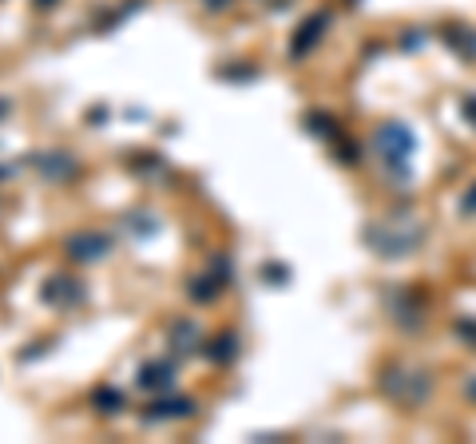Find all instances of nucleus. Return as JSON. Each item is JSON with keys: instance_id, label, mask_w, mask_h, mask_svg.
<instances>
[{"instance_id": "f257e3e1", "label": "nucleus", "mask_w": 476, "mask_h": 444, "mask_svg": "<svg viewBox=\"0 0 476 444\" xmlns=\"http://www.w3.org/2000/svg\"><path fill=\"white\" fill-rule=\"evenodd\" d=\"M111 250V238L99 234V230H83V234L68 238V254L76 258V262H95V258H103Z\"/></svg>"}, {"instance_id": "9d476101", "label": "nucleus", "mask_w": 476, "mask_h": 444, "mask_svg": "<svg viewBox=\"0 0 476 444\" xmlns=\"http://www.w3.org/2000/svg\"><path fill=\"white\" fill-rule=\"evenodd\" d=\"M52 4H56V0H36V8H52Z\"/></svg>"}, {"instance_id": "6e6552de", "label": "nucleus", "mask_w": 476, "mask_h": 444, "mask_svg": "<svg viewBox=\"0 0 476 444\" xmlns=\"http://www.w3.org/2000/svg\"><path fill=\"white\" fill-rule=\"evenodd\" d=\"M92 405H95L99 412H115L119 405H123V393H119V389H108V385H103V389H95V393H92Z\"/></svg>"}, {"instance_id": "20e7f679", "label": "nucleus", "mask_w": 476, "mask_h": 444, "mask_svg": "<svg viewBox=\"0 0 476 444\" xmlns=\"http://www.w3.org/2000/svg\"><path fill=\"white\" fill-rule=\"evenodd\" d=\"M79 298H83V290L72 278H52L44 285V301H52V305H68V301H79Z\"/></svg>"}, {"instance_id": "39448f33", "label": "nucleus", "mask_w": 476, "mask_h": 444, "mask_svg": "<svg viewBox=\"0 0 476 444\" xmlns=\"http://www.w3.org/2000/svg\"><path fill=\"white\" fill-rule=\"evenodd\" d=\"M203 353H206V357H210L215 365H226V361H230V357L238 353V337H235V333H219V337H215V341H210Z\"/></svg>"}, {"instance_id": "1a4fd4ad", "label": "nucleus", "mask_w": 476, "mask_h": 444, "mask_svg": "<svg viewBox=\"0 0 476 444\" xmlns=\"http://www.w3.org/2000/svg\"><path fill=\"white\" fill-rule=\"evenodd\" d=\"M206 8H222V4H226V0H203Z\"/></svg>"}, {"instance_id": "f03ea898", "label": "nucleus", "mask_w": 476, "mask_h": 444, "mask_svg": "<svg viewBox=\"0 0 476 444\" xmlns=\"http://www.w3.org/2000/svg\"><path fill=\"white\" fill-rule=\"evenodd\" d=\"M175 377V365L171 361H147L139 369V389H151V393H159V389H167Z\"/></svg>"}, {"instance_id": "7ed1b4c3", "label": "nucleus", "mask_w": 476, "mask_h": 444, "mask_svg": "<svg viewBox=\"0 0 476 444\" xmlns=\"http://www.w3.org/2000/svg\"><path fill=\"white\" fill-rule=\"evenodd\" d=\"M195 412V401L187 396H167V401H155L147 409V421H167V416H190Z\"/></svg>"}, {"instance_id": "0eeeda50", "label": "nucleus", "mask_w": 476, "mask_h": 444, "mask_svg": "<svg viewBox=\"0 0 476 444\" xmlns=\"http://www.w3.org/2000/svg\"><path fill=\"white\" fill-rule=\"evenodd\" d=\"M175 345H179V357H183V353H195V345H203V341H199V330H195V321H179V325L171 330V349Z\"/></svg>"}, {"instance_id": "423d86ee", "label": "nucleus", "mask_w": 476, "mask_h": 444, "mask_svg": "<svg viewBox=\"0 0 476 444\" xmlns=\"http://www.w3.org/2000/svg\"><path fill=\"white\" fill-rule=\"evenodd\" d=\"M40 171L48 179H68V174H76V163L63 155V151H48V159H40Z\"/></svg>"}]
</instances>
